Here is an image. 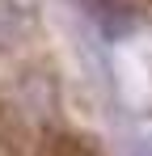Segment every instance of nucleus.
<instances>
[{"label": "nucleus", "instance_id": "obj_1", "mask_svg": "<svg viewBox=\"0 0 152 156\" xmlns=\"http://www.w3.org/2000/svg\"><path fill=\"white\" fill-rule=\"evenodd\" d=\"M21 30H25L21 9H17L13 0H0V47H13V42L21 38Z\"/></svg>", "mask_w": 152, "mask_h": 156}]
</instances>
